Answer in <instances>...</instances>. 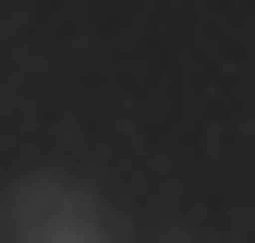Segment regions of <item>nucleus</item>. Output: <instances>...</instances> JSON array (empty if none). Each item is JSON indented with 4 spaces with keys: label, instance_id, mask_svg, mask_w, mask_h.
Masks as SVG:
<instances>
[{
    "label": "nucleus",
    "instance_id": "obj_1",
    "mask_svg": "<svg viewBox=\"0 0 255 243\" xmlns=\"http://www.w3.org/2000/svg\"><path fill=\"white\" fill-rule=\"evenodd\" d=\"M0 231H12V243H122L110 195H85L73 170H24L12 195H0Z\"/></svg>",
    "mask_w": 255,
    "mask_h": 243
}]
</instances>
